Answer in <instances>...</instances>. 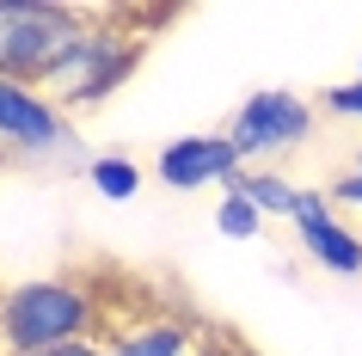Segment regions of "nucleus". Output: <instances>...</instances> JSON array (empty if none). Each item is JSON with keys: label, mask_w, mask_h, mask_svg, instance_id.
Instances as JSON below:
<instances>
[{"label": "nucleus", "mask_w": 362, "mask_h": 356, "mask_svg": "<svg viewBox=\"0 0 362 356\" xmlns=\"http://www.w3.org/2000/svg\"><path fill=\"white\" fill-rule=\"evenodd\" d=\"M86 13L93 6H68V0H0V80L43 93L74 38L86 31Z\"/></svg>", "instance_id": "3"}, {"label": "nucleus", "mask_w": 362, "mask_h": 356, "mask_svg": "<svg viewBox=\"0 0 362 356\" xmlns=\"http://www.w3.org/2000/svg\"><path fill=\"white\" fill-rule=\"evenodd\" d=\"M356 172H362V142H356Z\"/></svg>", "instance_id": "16"}, {"label": "nucleus", "mask_w": 362, "mask_h": 356, "mask_svg": "<svg viewBox=\"0 0 362 356\" xmlns=\"http://www.w3.org/2000/svg\"><path fill=\"white\" fill-rule=\"evenodd\" d=\"M49 356H105L98 344H68V350H49Z\"/></svg>", "instance_id": "15"}, {"label": "nucleus", "mask_w": 362, "mask_h": 356, "mask_svg": "<svg viewBox=\"0 0 362 356\" xmlns=\"http://www.w3.org/2000/svg\"><path fill=\"white\" fill-rule=\"evenodd\" d=\"M197 356H246V350H240V344H203Z\"/></svg>", "instance_id": "14"}, {"label": "nucleus", "mask_w": 362, "mask_h": 356, "mask_svg": "<svg viewBox=\"0 0 362 356\" xmlns=\"http://www.w3.org/2000/svg\"><path fill=\"white\" fill-rule=\"evenodd\" d=\"M325 111L362 123V80H344V86H325Z\"/></svg>", "instance_id": "12"}, {"label": "nucleus", "mask_w": 362, "mask_h": 356, "mask_svg": "<svg viewBox=\"0 0 362 356\" xmlns=\"http://www.w3.org/2000/svg\"><path fill=\"white\" fill-rule=\"evenodd\" d=\"M295 234H301L307 258L325 264L332 277H356L362 270V234L344 227V215L332 209L325 190H301V203H295Z\"/></svg>", "instance_id": "8"}, {"label": "nucleus", "mask_w": 362, "mask_h": 356, "mask_svg": "<svg viewBox=\"0 0 362 356\" xmlns=\"http://www.w3.org/2000/svg\"><path fill=\"white\" fill-rule=\"evenodd\" d=\"M86 178H93V190L105 203H129L135 190H141V166H135L129 154H98L93 166H86Z\"/></svg>", "instance_id": "10"}, {"label": "nucleus", "mask_w": 362, "mask_h": 356, "mask_svg": "<svg viewBox=\"0 0 362 356\" xmlns=\"http://www.w3.org/2000/svg\"><path fill=\"white\" fill-rule=\"evenodd\" d=\"M307 135H313V105L301 93H283V86H264V93H252L228 123V142L240 148V160H270V154H295L307 148Z\"/></svg>", "instance_id": "4"}, {"label": "nucleus", "mask_w": 362, "mask_h": 356, "mask_svg": "<svg viewBox=\"0 0 362 356\" xmlns=\"http://www.w3.org/2000/svg\"><path fill=\"white\" fill-rule=\"evenodd\" d=\"M215 227L228 234V240H258V227H264V215L240 197V190H228L221 203H215Z\"/></svg>", "instance_id": "11"}, {"label": "nucleus", "mask_w": 362, "mask_h": 356, "mask_svg": "<svg viewBox=\"0 0 362 356\" xmlns=\"http://www.w3.org/2000/svg\"><path fill=\"white\" fill-rule=\"evenodd\" d=\"M325 197H332V209H362V172L350 166V172L338 178V185L325 190Z\"/></svg>", "instance_id": "13"}, {"label": "nucleus", "mask_w": 362, "mask_h": 356, "mask_svg": "<svg viewBox=\"0 0 362 356\" xmlns=\"http://www.w3.org/2000/svg\"><path fill=\"white\" fill-rule=\"evenodd\" d=\"M68 142V117L19 80H0V148L13 154H56Z\"/></svg>", "instance_id": "7"}, {"label": "nucleus", "mask_w": 362, "mask_h": 356, "mask_svg": "<svg viewBox=\"0 0 362 356\" xmlns=\"http://www.w3.org/2000/svg\"><path fill=\"white\" fill-rule=\"evenodd\" d=\"M105 289L93 277H31L0 295V350L49 356L68 344H98Z\"/></svg>", "instance_id": "2"}, {"label": "nucleus", "mask_w": 362, "mask_h": 356, "mask_svg": "<svg viewBox=\"0 0 362 356\" xmlns=\"http://www.w3.org/2000/svg\"><path fill=\"white\" fill-rule=\"evenodd\" d=\"M160 25H172V13H129V6H93L86 13V31L74 38V50L62 56V68L49 74L43 98L56 105L62 117L98 111L105 98L123 86V80L141 68L148 43Z\"/></svg>", "instance_id": "1"}, {"label": "nucleus", "mask_w": 362, "mask_h": 356, "mask_svg": "<svg viewBox=\"0 0 362 356\" xmlns=\"http://www.w3.org/2000/svg\"><path fill=\"white\" fill-rule=\"evenodd\" d=\"M233 190H240L264 222H270V215H288V222H295V203H301V185L283 178V172H270V166H246V178H240Z\"/></svg>", "instance_id": "9"}, {"label": "nucleus", "mask_w": 362, "mask_h": 356, "mask_svg": "<svg viewBox=\"0 0 362 356\" xmlns=\"http://www.w3.org/2000/svg\"><path fill=\"white\" fill-rule=\"evenodd\" d=\"M153 172L166 190H203V185H240L246 178V160L240 148L228 142V130H209V135H178L153 154Z\"/></svg>", "instance_id": "6"}, {"label": "nucleus", "mask_w": 362, "mask_h": 356, "mask_svg": "<svg viewBox=\"0 0 362 356\" xmlns=\"http://www.w3.org/2000/svg\"><path fill=\"white\" fill-rule=\"evenodd\" d=\"M98 350L105 356H197V319L178 314V307H135V314L105 307Z\"/></svg>", "instance_id": "5"}]
</instances>
